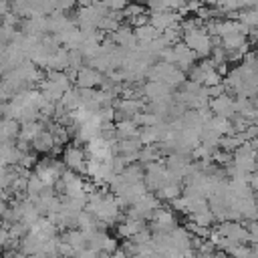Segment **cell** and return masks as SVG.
<instances>
[{
    "label": "cell",
    "instance_id": "cell-2",
    "mask_svg": "<svg viewBox=\"0 0 258 258\" xmlns=\"http://www.w3.org/2000/svg\"><path fill=\"white\" fill-rule=\"evenodd\" d=\"M77 79H79L77 83H79V87H81V89H93V87L99 83L101 75H99L95 69H91V67H85V69H81V71H79Z\"/></svg>",
    "mask_w": 258,
    "mask_h": 258
},
{
    "label": "cell",
    "instance_id": "cell-1",
    "mask_svg": "<svg viewBox=\"0 0 258 258\" xmlns=\"http://www.w3.org/2000/svg\"><path fill=\"white\" fill-rule=\"evenodd\" d=\"M85 155L79 147H67L64 149V165L71 171H85Z\"/></svg>",
    "mask_w": 258,
    "mask_h": 258
}]
</instances>
